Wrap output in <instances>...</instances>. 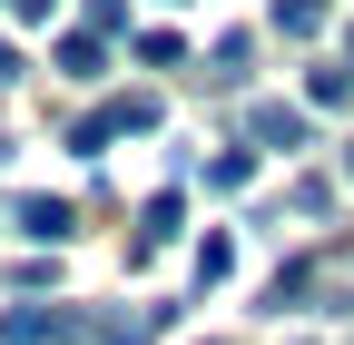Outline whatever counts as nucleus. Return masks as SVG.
<instances>
[{"label": "nucleus", "instance_id": "obj_1", "mask_svg": "<svg viewBox=\"0 0 354 345\" xmlns=\"http://www.w3.org/2000/svg\"><path fill=\"white\" fill-rule=\"evenodd\" d=\"M138 128H158V99H109V109H88V118L69 128V148H79V158H99L109 139H138Z\"/></svg>", "mask_w": 354, "mask_h": 345}, {"label": "nucleus", "instance_id": "obj_2", "mask_svg": "<svg viewBox=\"0 0 354 345\" xmlns=\"http://www.w3.org/2000/svg\"><path fill=\"white\" fill-rule=\"evenodd\" d=\"M10 345H69V335H99V316H69V306H10L0 326Z\"/></svg>", "mask_w": 354, "mask_h": 345}, {"label": "nucleus", "instance_id": "obj_3", "mask_svg": "<svg viewBox=\"0 0 354 345\" xmlns=\"http://www.w3.org/2000/svg\"><path fill=\"white\" fill-rule=\"evenodd\" d=\"M246 139H256V148H305V118H295L286 99H256V109H246Z\"/></svg>", "mask_w": 354, "mask_h": 345}, {"label": "nucleus", "instance_id": "obj_4", "mask_svg": "<svg viewBox=\"0 0 354 345\" xmlns=\"http://www.w3.org/2000/svg\"><path fill=\"white\" fill-rule=\"evenodd\" d=\"M20 227H30L39 247H59V237H69L79 218H69V197H20Z\"/></svg>", "mask_w": 354, "mask_h": 345}, {"label": "nucleus", "instance_id": "obj_5", "mask_svg": "<svg viewBox=\"0 0 354 345\" xmlns=\"http://www.w3.org/2000/svg\"><path fill=\"white\" fill-rule=\"evenodd\" d=\"M177 218H187L177 197H148V218H138V256H158V247L177 237Z\"/></svg>", "mask_w": 354, "mask_h": 345}, {"label": "nucleus", "instance_id": "obj_6", "mask_svg": "<svg viewBox=\"0 0 354 345\" xmlns=\"http://www.w3.org/2000/svg\"><path fill=\"white\" fill-rule=\"evenodd\" d=\"M59 69H69V79H99V69H109V50H99V30H79V39H59Z\"/></svg>", "mask_w": 354, "mask_h": 345}, {"label": "nucleus", "instance_id": "obj_7", "mask_svg": "<svg viewBox=\"0 0 354 345\" xmlns=\"http://www.w3.org/2000/svg\"><path fill=\"white\" fill-rule=\"evenodd\" d=\"M276 30H286V39H315V30H325V0H276Z\"/></svg>", "mask_w": 354, "mask_h": 345}, {"label": "nucleus", "instance_id": "obj_8", "mask_svg": "<svg viewBox=\"0 0 354 345\" xmlns=\"http://www.w3.org/2000/svg\"><path fill=\"white\" fill-rule=\"evenodd\" d=\"M246 178H256V158H246V148H227V158H207V188H246Z\"/></svg>", "mask_w": 354, "mask_h": 345}, {"label": "nucleus", "instance_id": "obj_9", "mask_svg": "<svg viewBox=\"0 0 354 345\" xmlns=\"http://www.w3.org/2000/svg\"><path fill=\"white\" fill-rule=\"evenodd\" d=\"M305 89H315V109H344V99H354V69H315Z\"/></svg>", "mask_w": 354, "mask_h": 345}, {"label": "nucleus", "instance_id": "obj_10", "mask_svg": "<svg viewBox=\"0 0 354 345\" xmlns=\"http://www.w3.org/2000/svg\"><path fill=\"white\" fill-rule=\"evenodd\" d=\"M227 267H236V247H227V237H207V247H197V286H216Z\"/></svg>", "mask_w": 354, "mask_h": 345}, {"label": "nucleus", "instance_id": "obj_11", "mask_svg": "<svg viewBox=\"0 0 354 345\" xmlns=\"http://www.w3.org/2000/svg\"><path fill=\"white\" fill-rule=\"evenodd\" d=\"M0 79H20V60H10V50H0Z\"/></svg>", "mask_w": 354, "mask_h": 345}, {"label": "nucleus", "instance_id": "obj_12", "mask_svg": "<svg viewBox=\"0 0 354 345\" xmlns=\"http://www.w3.org/2000/svg\"><path fill=\"white\" fill-rule=\"evenodd\" d=\"M344 178H354V148H344Z\"/></svg>", "mask_w": 354, "mask_h": 345}]
</instances>
